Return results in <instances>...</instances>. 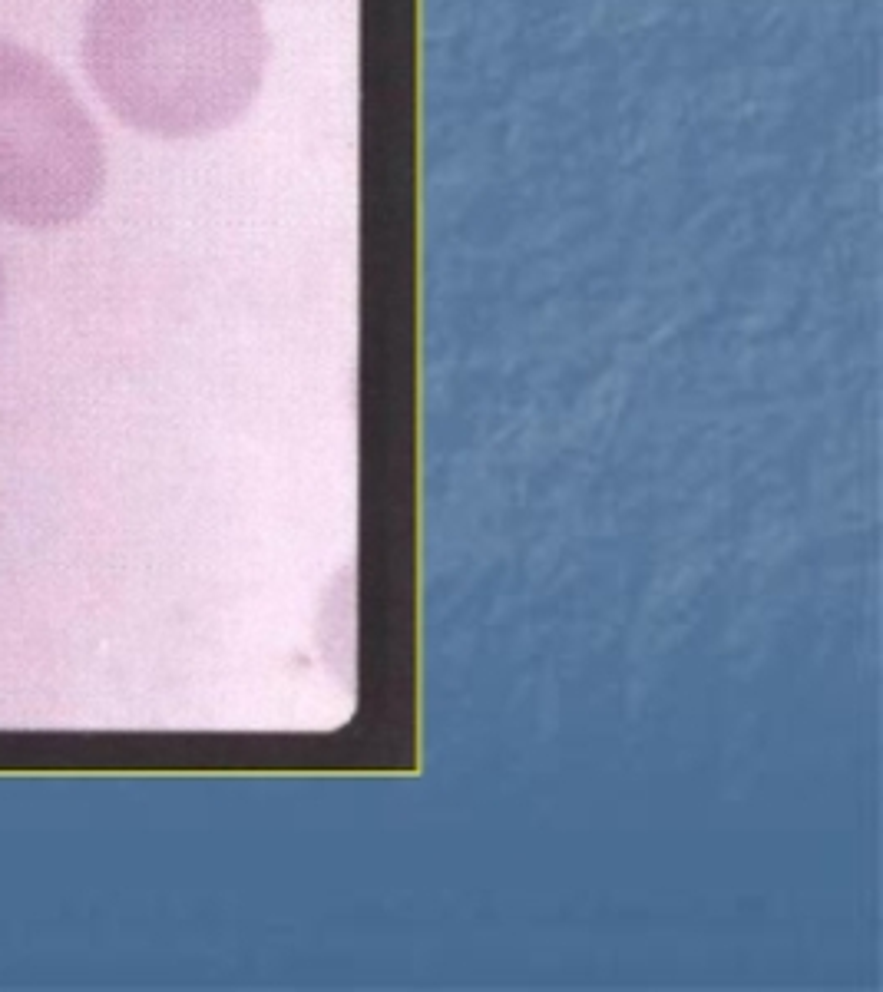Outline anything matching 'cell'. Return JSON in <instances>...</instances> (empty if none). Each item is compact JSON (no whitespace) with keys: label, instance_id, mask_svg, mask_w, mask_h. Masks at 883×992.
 <instances>
[{"label":"cell","instance_id":"6da1fadb","mask_svg":"<svg viewBox=\"0 0 883 992\" xmlns=\"http://www.w3.org/2000/svg\"><path fill=\"white\" fill-rule=\"evenodd\" d=\"M83 67L129 129L209 136L242 120L262 90L265 17L255 0H93Z\"/></svg>","mask_w":883,"mask_h":992},{"label":"cell","instance_id":"3957f363","mask_svg":"<svg viewBox=\"0 0 883 992\" xmlns=\"http://www.w3.org/2000/svg\"><path fill=\"white\" fill-rule=\"evenodd\" d=\"M0 295H4V272H0Z\"/></svg>","mask_w":883,"mask_h":992},{"label":"cell","instance_id":"7a4b0ae2","mask_svg":"<svg viewBox=\"0 0 883 992\" xmlns=\"http://www.w3.org/2000/svg\"><path fill=\"white\" fill-rule=\"evenodd\" d=\"M106 186V149L67 77L0 37V219L53 229L83 219Z\"/></svg>","mask_w":883,"mask_h":992}]
</instances>
